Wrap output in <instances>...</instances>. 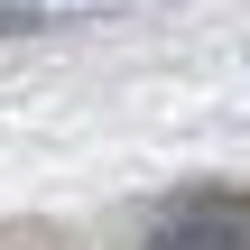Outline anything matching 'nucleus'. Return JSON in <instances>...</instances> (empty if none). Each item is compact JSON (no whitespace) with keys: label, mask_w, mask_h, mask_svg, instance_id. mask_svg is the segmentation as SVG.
Masks as SVG:
<instances>
[{"label":"nucleus","mask_w":250,"mask_h":250,"mask_svg":"<svg viewBox=\"0 0 250 250\" xmlns=\"http://www.w3.org/2000/svg\"><path fill=\"white\" fill-rule=\"evenodd\" d=\"M148 250H250V213L241 204H186Z\"/></svg>","instance_id":"1"}]
</instances>
